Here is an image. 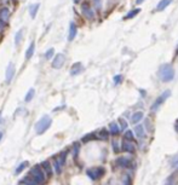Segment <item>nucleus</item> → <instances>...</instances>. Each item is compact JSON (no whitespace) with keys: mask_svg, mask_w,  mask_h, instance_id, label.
<instances>
[{"mask_svg":"<svg viewBox=\"0 0 178 185\" xmlns=\"http://www.w3.org/2000/svg\"><path fill=\"white\" fill-rule=\"evenodd\" d=\"M51 125H52V119H51L48 115H44V116L35 123L34 128H35V132H37L38 134H43V133H45V132L50 128Z\"/></svg>","mask_w":178,"mask_h":185,"instance_id":"f257e3e1","label":"nucleus"},{"mask_svg":"<svg viewBox=\"0 0 178 185\" xmlns=\"http://www.w3.org/2000/svg\"><path fill=\"white\" fill-rule=\"evenodd\" d=\"M160 78L162 81L169 82L175 78V70L170 64H164L160 67Z\"/></svg>","mask_w":178,"mask_h":185,"instance_id":"f03ea898","label":"nucleus"},{"mask_svg":"<svg viewBox=\"0 0 178 185\" xmlns=\"http://www.w3.org/2000/svg\"><path fill=\"white\" fill-rule=\"evenodd\" d=\"M29 176L33 177V178L37 180L38 184H41V183H44V180H45V174H44V172H43L41 167L39 166V165L34 166L32 169H30Z\"/></svg>","mask_w":178,"mask_h":185,"instance_id":"7ed1b4c3","label":"nucleus"},{"mask_svg":"<svg viewBox=\"0 0 178 185\" xmlns=\"http://www.w3.org/2000/svg\"><path fill=\"white\" fill-rule=\"evenodd\" d=\"M104 168L103 167H94V168H90V169H87V176L90 177L91 179H94V180H96V179H99L104 174Z\"/></svg>","mask_w":178,"mask_h":185,"instance_id":"20e7f679","label":"nucleus"},{"mask_svg":"<svg viewBox=\"0 0 178 185\" xmlns=\"http://www.w3.org/2000/svg\"><path fill=\"white\" fill-rule=\"evenodd\" d=\"M64 62H66V56L63 55V53H57L55 56V58L52 59V68H55V69H61L63 64H64Z\"/></svg>","mask_w":178,"mask_h":185,"instance_id":"39448f33","label":"nucleus"},{"mask_svg":"<svg viewBox=\"0 0 178 185\" xmlns=\"http://www.w3.org/2000/svg\"><path fill=\"white\" fill-rule=\"evenodd\" d=\"M81 12L87 19H94V12L92 8L89 5V2H83L81 4Z\"/></svg>","mask_w":178,"mask_h":185,"instance_id":"423d86ee","label":"nucleus"},{"mask_svg":"<svg viewBox=\"0 0 178 185\" xmlns=\"http://www.w3.org/2000/svg\"><path fill=\"white\" fill-rule=\"evenodd\" d=\"M170 94H171V92H170L169 90H167V91H165V92L162 93L159 98L156 99V102L153 104V108H151V109H153V110H155L158 107H160V104H162V103L165 102V99H166V98H169Z\"/></svg>","mask_w":178,"mask_h":185,"instance_id":"0eeeda50","label":"nucleus"},{"mask_svg":"<svg viewBox=\"0 0 178 185\" xmlns=\"http://www.w3.org/2000/svg\"><path fill=\"white\" fill-rule=\"evenodd\" d=\"M13 76H15V65H13V63H10L8 65V69H6V76H5L6 78V82H11Z\"/></svg>","mask_w":178,"mask_h":185,"instance_id":"6e6552de","label":"nucleus"},{"mask_svg":"<svg viewBox=\"0 0 178 185\" xmlns=\"http://www.w3.org/2000/svg\"><path fill=\"white\" fill-rule=\"evenodd\" d=\"M76 33H78V29H76L75 23L74 22H70V24H69V33H68V40L73 41L74 38L76 37Z\"/></svg>","mask_w":178,"mask_h":185,"instance_id":"1a4fd4ad","label":"nucleus"},{"mask_svg":"<svg viewBox=\"0 0 178 185\" xmlns=\"http://www.w3.org/2000/svg\"><path fill=\"white\" fill-rule=\"evenodd\" d=\"M83 70H84V67H83V64H81L80 62H76V63H74V64L72 65V68H70V75L80 74Z\"/></svg>","mask_w":178,"mask_h":185,"instance_id":"9d476101","label":"nucleus"},{"mask_svg":"<svg viewBox=\"0 0 178 185\" xmlns=\"http://www.w3.org/2000/svg\"><path fill=\"white\" fill-rule=\"evenodd\" d=\"M121 150L122 151H127V152H133L135 151V145L132 144V142L125 139L121 144Z\"/></svg>","mask_w":178,"mask_h":185,"instance_id":"9b49d317","label":"nucleus"},{"mask_svg":"<svg viewBox=\"0 0 178 185\" xmlns=\"http://www.w3.org/2000/svg\"><path fill=\"white\" fill-rule=\"evenodd\" d=\"M10 18V9L9 8H3L0 10V22L6 23Z\"/></svg>","mask_w":178,"mask_h":185,"instance_id":"f8f14e48","label":"nucleus"},{"mask_svg":"<svg viewBox=\"0 0 178 185\" xmlns=\"http://www.w3.org/2000/svg\"><path fill=\"white\" fill-rule=\"evenodd\" d=\"M116 165L122 167V168H126V167H129L131 165V160L129 158H124L122 156V158H119L116 160Z\"/></svg>","mask_w":178,"mask_h":185,"instance_id":"ddd939ff","label":"nucleus"},{"mask_svg":"<svg viewBox=\"0 0 178 185\" xmlns=\"http://www.w3.org/2000/svg\"><path fill=\"white\" fill-rule=\"evenodd\" d=\"M21 184L22 185H38V183H37V180H35L32 176H27L22 179Z\"/></svg>","mask_w":178,"mask_h":185,"instance_id":"4468645a","label":"nucleus"},{"mask_svg":"<svg viewBox=\"0 0 178 185\" xmlns=\"http://www.w3.org/2000/svg\"><path fill=\"white\" fill-rule=\"evenodd\" d=\"M39 8H40V4H39V2H37V4H33V5H30V6H29V13H30V17H32V18H35Z\"/></svg>","mask_w":178,"mask_h":185,"instance_id":"2eb2a0df","label":"nucleus"},{"mask_svg":"<svg viewBox=\"0 0 178 185\" xmlns=\"http://www.w3.org/2000/svg\"><path fill=\"white\" fill-rule=\"evenodd\" d=\"M41 168H44V171L47 172V174L48 176H51V173H52V167H51V163H50V161H43L41 162V165H40Z\"/></svg>","mask_w":178,"mask_h":185,"instance_id":"dca6fc26","label":"nucleus"},{"mask_svg":"<svg viewBox=\"0 0 178 185\" xmlns=\"http://www.w3.org/2000/svg\"><path fill=\"white\" fill-rule=\"evenodd\" d=\"M171 2H172V0H161L159 4H158V6H156V10L158 11H162V10L166 9Z\"/></svg>","mask_w":178,"mask_h":185,"instance_id":"f3484780","label":"nucleus"},{"mask_svg":"<svg viewBox=\"0 0 178 185\" xmlns=\"http://www.w3.org/2000/svg\"><path fill=\"white\" fill-rule=\"evenodd\" d=\"M34 50H35V44H34V42H32V44L29 45L27 52H26V59H27V61L30 59V58L33 57V55H34Z\"/></svg>","mask_w":178,"mask_h":185,"instance_id":"a211bd4d","label":"nucleus"},{"mask_svg":"<svg viewBox=\"0 0 178 185\" xmlns=\"http://www.w3.org/2000/svg\"><path fill=\"white\" fill-rule=\"evenodd\" d=\"M142 119H143V112H142V111H137V112H135L131 116L132 123H137V122H140Z\"/></svg>","mask_w":178,"mask_h":185,"instance_id":"6ab92c4d","label":"nucleus"},{"mask_svg":"<svg viewBox=\"0 0 178 185\" xmlns=\"http://www.w3.org/2000/svg\"><path fill=\"white\" fill-rule=\"evenodd\" d=\"M109 130H110V133H112L113 136H116L119 132H120V128H119V126L115 123V122H112L110 125H109Z\"/></svg>","mask_w":178,"mask_h":185,"instance_id":"aec40b11","label":"nucleus"},{"mask_svg":"<svg viewBox=\"0 0 178 185\" xmlns=\"http://www.w3.org/2000/svg\"><path fill=\"white\" fill-rule=\"evenodd\" d=\"M34 96H35V90L34 88H30L28 91V93L26 94V98H24V102L29 103L33 98H34Z\"/></svg>","mask_w":178,"mask_h":185,"instance_id":"412c9836","label":"nucleus"},{"mask_svg":"<svg viewBox=\"0 0 178 185\" xmlns=\"http://www.w3.org/2000/svg\"><path fill=\"white\" fill-rule=\"evenodd\" d=\"M135 131H136V134H137V136H138L140 138H142V137H144V136H145V132H144V127H143L142 125H138V126H136Z\"/></svg>","mask_w":178,"mask_h":185,"instance_id":"4be33fe9","label":"nucleus"},{"mask_svg":"<svg viewBox=\"0 0 178 185\" xmlns=\"http://www.w3.org/2000/svg\"><path fill=\"white\" fill-rule=\"evenodd\" d=\"M22 37H23V29H21V30H18L16 33V37H15V44H16V46H18L19 44H21Z\"/></svg>","mask_w":178,"mask_h":185,"instance_id":"5701e85b","label":"nucleus"},{"mask_svg":"<svg viewBox=\"0 0 178 185\" xmlns=\"http://www.w3.org/2000/svg\"><path fill=\"white\" fill-rule=\"evenodd\" d=\"M108 137H109V132L105 130V128H103V130L99 131V133H98V138H99V139L105 140V139H108Z\"/></svg>","mask_w":178,"mask_h":185,"instance_id":"b1692460","label":"nucleus"},{"mask_svg":"<svg viewBox=\"0 0 178 185\" xmlns=\"http://www.w3.org/2000/svg\"><path fill=\"white\" fill-rule=\"evenodd\" d=\"M28 165H29L28 161H23V162H22L21 165H18V167L16 168V174H19V173H21L24 168H27V167H28Z\"/></svg>","mask_w":178,"mask_h":185,"instance_id":"393cba45","label":"nucleus"},{"mask_svg":"<svg viewBox=\"0 0 178 185\" xmlns=\"http://www.w3.org/2000/svg\"><path fill=\"white\" fill-rule=\"evenodd\" d=\"M96 138V134L94 133H90V134H86L85 137H83V142L86 143V142H90V140H94Z\"/></svg>","mask_w":178,"mask_h":185,"instance_id":"a878e982","label":"nucleus"},{"mask_svg":"<svg viewBox=\"0 0 178 185\" xmlns=\"http://www.w3.org/2000/svg\"><path fill=\"white\" fill-rule=\"evenodd\" d=\"M125 139H126V140H130V142H132V140L135 139V136H133L132 131H126V132H125Z\"/></svg>","mask_w":178,"mask_h":185,"instance_id":"bb28decb","label":"nucleus"},{"mask_svg":"<svg viewBox=\"0 0 178 185\" xmlns=\"http://www.w3.org/2000/svg\"><path fill=\"white\" fill-rule=\"evenodd\" d=\"M138 12H140V9H136V10H133V11H130V12H129V15H126V17H125V18L129 19V18H131V17H135Z\"/></svg>","mask_w":178,"mask_h":185,"instance_id":"cd10ccee","label":"nucleus"},{"mask_svg":"<svg viewBox=\"0 0 178 185\" xmlns=\"http://www.w3.org/2000/svg\"><path fill=\"white\" fill-rule=\"evenodd\" d=\"M73 149H74V158H76V155L79 152V149H80V144L78 142H75L74 145H73Z\"/></svg>","mask_w":178,"mask_h":185,"instance_id":"c85d7f7f","label":"nucleus"},{"mask_svg":"<svg viewBox=\"0 0 178 185\" xmlns=\"http://www.w3.org/2000/svg\"><path fill=\"white\" fill-rule=\"evenodd\" d=\"M53 52H55V50L53 48H50V50H47L46 53H45V57H46V59H50L52 56H53Z\"/></svg>","mask_w":178,"mask_h":185,"instance_id":"c756f323","label":"nucleus"},{"mask_svg":"<svg viewBox=\"0 0 178 185\" xmlns=\"http://www.w3.org/2000/svg\"><path fill=\"white\" fill-rule=\"evenodd\" d=\"M55 169H56V172L58 173V174H59V173H61V171H62V166L59 165V162H58L57 160L55 161Z\"/></svg>","mask_w":178,"mask_h":185,"instance_id":"7c9ffc66","label":"nucleus"},{"mask_svg":"<svg viewBox=\"0 0 178 185\" xmlns=\"http://www.w3.org/2000/svg\"><path fill=\"white\" fill-rule=\"evenodd\" d=\"M120 126H121V130L122 131L126 130V128H127V122L124 120V119H121V120H120Z\"/></svg>","mask_w":178,"mask_h":185,"instance_id":"2f4dec72","label":"nucleus"},{"mask_svg":"<svg viewBox=\"0 0 178 185\" xmlns=\"http://www.w3.org/2000/svg\"><path fill=\"white\" fill-rule=\"evenodd\" d=\"M94 4L96 6V9H101L102 6V0H94Z\"/></svg>","mask_w":178,"mask_h":185,"instance_id":"473e14b6","label":"nucleus"},{"mask_svg":"<svg viewBox=\"0 0 178 185\" xmlns=\"http://www.w3.org/2000/svg\"><path fill=\"white\" fill-rule=\"evenodd\" d=\"M121 79H122V76H121V75H116V76L114 78V81H115V83L118 85V83L120 82V80H121Z\"/></svg>","mask_w":178,"mask_h":185,"instance_id":"72a5a7b5","label":"nucleus"},{"mask_svg":"<svg viewBox=\"0 0 178 185\" xmlns=\"http://www.w3.org/2000/svg\"><path fill=\"white\" fill-rule=\"evenodd\" d=\"M114 150H115V151H116V152H118V151H119V150H120V149L118 148V144H116V143H115V142H114Z\"/></svg>","mask_w":178,"mask_h":185,"instance_id":"f704fd0d","label":"nucleus"},{"mask_svg":"<svg viewBox=\"0 0 178 185\" xmlns=\"http://www.w3.org/2000/svg\"><path fill=\"white\" fill-rule=\"evenodd\" d=\"M177 162H178V155L176 156V158H175V160H173V162H172V166H175Z\"/></svg>","mask_w":178,"mask_h":185,"instance_id":"c9c22d12","label":"nucleus"},{"mask_svg":"<svg viewBox=\"0 0 178 185\" xmlns=\"http://www.w3.org/2000/svg\"><path fill=\"white\" fill-rule=\"evenodd\" d=\"M125 185H130V177H127V178H126V180H125Z\"/></svg>","mask_w":178,"mask_h":185,"instance_id":"e433bc0d","label":"nucleus"},{"mask_svg":"<svg viewBox=\"0 0 178 185\" xmlns=\"http://www.w3.org/2000/svg\"><path fill=\"white\" fill-rule=\"evenodd\" d=\"M143 1H144V0H136V4H137V5H140V4H142Z\"/></svg>","mask_w":178,"mask_h":185,"instance_id":"4c0bfd02","label":"nucleus"},{"mask_svg":"<svg viewBox=\"0 0 178 185\" xmlns=\"http://www.w3.org/2000/svg\"><path fill=\"white\" fill-rule=\"evenodd\" d=\"M175 128H176V131L178 132V119H177V121H176V125H175Z\"/></svg>","mask_w":178,"mask_h":185,"instance_id":"58836bf2","label":"nucleus"},{"mask_svg":"<svg viewBox=\"0 0 178 185\" xmlns=\"http://www.w3.org/2000/svg\"><path fill=\"white\" fill-rule=\"evenodd\" d=\"M73 1H74L75 4H79V1H80V0H73Z\"/></svg>","mask_w":178,"mask_h":185,"instance_id":"ea45409f","label":"nucleus"},{"mask_svg":"<svg viewBox=\"0 0 178 185\" xmlns=\"http://www.w3.org/2000/svg\"><path fill=\"white\" fill-rule=\"evenodd\" d=\"M3 138V132H1V131H0V139Z\"/></svg>","mask_w":178,"mask_h":185,"instance_id":"a19ab883","label":"nucleus"},{"mask_svg":"<svg viewBox=\"0 0 178 185\" xmlns=\"http://www.w3.org/2000/svg\"><path fill=\"white\" fill-rule=\"evenodd\" d=\"M0 122H1V111H0Z\"/></svg>","mask_w":178,"mask_h":185,"instance_id":"79ce46f5","label":"nucleus"},{"mask_svg":"<svg viewBox=\"0 0 178 185\" xmlns=\"http://www.w3.org/2000/svg\"><path fill=\"white\" fill-rule=\"evenodd\" d=\"M177 51H178V47H177Z\"/></svg>","mask_w":178,"mask_h":185,"instance_id":"37998d69","label":"nucleus"},{"mask_svg":"<svg viewBox=\"0 0 178 185\" xmlns=\"http://www.w3.org/2000/svg\"><path fill=\"white\" fill-rule=\"evenodd\" d=\"M21 185H22V184H21Z\"/></svg>","mask_w":178,"mask_h":185,"instance_id":"c03bdc74","label":"nucleus"}]
</instances>
